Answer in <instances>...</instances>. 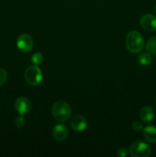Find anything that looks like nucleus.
Instances as JSON below:
<instances>
[{
    "label": "nucleus",
    "mask_w": 156,
    "mask_h": 157,
    "mask_svg": "<svg viewBox=\"0 0 156 157\" xmlns=\"http://www.w3.org/2000/svg\"><path fill=\"white\" fill-rule=\"evenodd\" d=\"M145 49L148 54L156 56V36L151 37L147 41Z\"/></svg>",
    "instance_id": "12"
},
{
    "label": "nucleus",
    "mask_w": 156,
    "mask_h": 157,
    "mask_svg": "<svg viewBox=\"0 0 156 157\" xmlns=\"http://www.w3.org/2000/svg\"><path fill=\"white\" fill-rule=\"evenodd\" d=\"M138 60H139V62L143 66H148L151 63V56L150 54L147 53H142L141 55H139V56L138 57Z\"/></svg>",
    "instance_id": "13"
},
{
    "label": "nucleus",
    "mask_w": 156,
    "mask_h": 157,
    "mask_svg": "<svg viewBox=\"0 0 156 157\" xmlns=\"http://www.w3.org/2000/svg\"><path fill=\"white\" fill-rule=\"evenodd\" d=\"M139 117L140 119L142 120L143 122L148 123L153 120L154 117V111L151 107L148 106H145V107H142L139 113Z\"/></svg>",
    "instance_id": "11"
},
{
    "label": "nucleus",
    "mask_w": 156,
    "mask_h": 157,
    "mask_svg": "<svg viewBox=\"0 0 156 157\" xmlns=\"http://www.w3.org/2000/svg\"><path fill=\"white\" fill-rule=\"evenodd\" d=\"M129 153L132 157H148L151 154V148L143 141H136L130 147Z\"/></svg>",
    "instance_id": "4"
},
{
    "label": "nucleus",
    "mask_w": 156,
    "mask_h": 157,
    "mask_svg": "<svg viewBox=\"0 0 156 157\" xmlns=\"http://www.w3.org/2000/svg\"><path fill=\"white\" fill-rule=\"evenodd\" d=\"M140 25L142 29L148 32L156 31V16L152 14H145L140 19Z\"/></svg>",
    "instance_id": "7"
},
{
    "label": "nucleus",
    "mask_w": 156,
    "mask_h": 157,
    "mask_svg": "<svg viewBox=\"0 0 156 157\" xmlns=\"http://www.w3.org/2000/svg\"><path fill=\"white\" fill-rule=\"evenodd\" d=\"M15 125L17 128H23L25 125V119L22 117V115H20L18 117L15 119Z\"/></svg>",
    "instance_id": "15"
},
{
    "label": "nucleus",
    "mask_w": 156,
    "mask_h": 157,
    "mask_svg": "<svg viewBox=\"0 0 156 157\" xmlns=\"http://www.w3.org/2000/svg\"><path fill=\"white\" fill-rule=\"evenodd\" d=\"M43 61H44V57L40 52H35L32 56V61L35 65H39L43 62Z\"/></svg>",
    "instance_id": "14"
},
{
    "label": "nucleus",
    "mask_w": 156,
    "mask_h": 157,
    "mask_svg": "<svg viewBox=\"0 0 156 157\" xmlns=\"http://www.w3.org/2000/svg\"><path fill=\"white\" fill-rule=\"evenodd\" d=\"M52 135L55 140L62 142L65 140L68 136V129L64 124H58L54 127Z\"/></svg>",
    "instance_id": "9"
},
{
    "label": "nucleus",
    "mask_w": 156,
    "mask_h": 157,
    "mask_svg": "<svg viewBox=\"0 0 156 157\" xmlns=\"http://www.w3.org/2000/svg\"><path fill=\"white\" fill-rule=\"evenodd\" d=\"M15 109L17 113L20 115H26L31 111L32 104L29 99L25 97H20L15 101Z\"/></svg>",
    "instance_id": "6"
},
{
    "label": "nucleus",
    "mask_w": 156,
    "mask_h": 157,
    "mask_svg": "<svg viewBox=\"0 0 156 157\" xmlns=\"http://www.w3.org/2000/svg\"><path fill=\"white\" fill-rule=\"evenodd\" d=\"M117 156H120V157H125V156H127L128 154V150H127L126 148H125V147H120V148H119L117 150Z\"/></svg>",
    "instance_id": "18"
},
{
    "label": "nucleus",
    "mask_w": 156,
    "mask_h": 157,
    "mask_svg": "<svg viewBox=\"0 0 156 157\" xmlns=\"http://www.w3.org/2000/svg\"><path fill=\"white\" fill-rule=\"evenodd\" d=\"M7 73L4 69L0 68V87L5 84V82L7 80Z\"/></svg>",
    "instance_id": "16"
},
{
    "label": "nucleus",
    "mask_w": 156,
    "mask_h": 157,
    "mask_svg": "<svg viewBox=\"0 0 156 157\" xmlns=\"http://www.w3.org/2000/svg\"><path fill=\"white\" fill-rule=\"evenodd\" d=\"M51 113L57 121L65 122L71 116L72 109L70 104L66 101H58L52 106Z\"/></svg>",
    "instance_id": "1"
},
{
    "label": "nucleus",
    "mask_w": 156,
    "mask_h": 157,
    "mask_svg": "<svg viewBox=\"0 0 156 157\" xmlns=\"http://www.w3.org/2000/svg\"><path fill=\"white\" fill-rule=\"evenodd\" d=\"M155 12H156V6H155Z\"/></svg>",
    "instance_id": "19"
},
{
    "label": "nucleus",
    "mask_w": 156,
    "mask_h": 157,
    "mask_svg": "<svg viewBox=\"0 0 156 157\" xmlns=\"http://www.w3.org/2000/svg\"><path fill=\"white\" fill-rule=\"evenodd\" d=\"M132 129L136 131H140V130H143V126H142V124L139 121H136L132 123Z\"/></svg>",
    "instance_id": "17"
},
{
    "label": "nucleus",
    "mask_w": 156,
    "mask_h": 157,
    "mask_svg": "<svg viewBox=\"0 0 156 157\" xmlns=\"http://www.w3.org/2000/svg\"><path fill=\"white\" fill-rule=\"evenodd\" d=\"M155 104H156V100H155Z\"/></svg>",
    "instance_id": "20"
},
{
    "label": "nucleus",
    "mask_w": 156,
    "mask_h": 157,
    "mask_svg": "<svg viewBox=\"0 0 156 157\" xmlns=\"http://www.w3.org/2000/svg\"><path fill=\"white\" fill-rule=\"evenodd\" d=\"M26 82L32 86L38 85L43 78L42 72L38 65H32L28 67L24 72Z\"/></svg>",
    "instance_id": "3"
},
{
    "label": "nucleus",
    "mask_w": 156,
    "mask_h": 157,
    "mask_svg": "<svg viewBox=\"0 0 156 157\" xmlns=\"http://www.w3.org/2000/svg\"><path fill=\"white\" fill-rule=\"evenodd\" d=\"M17 48L22 53L31 52L33 48L34 41L32 37L28 34H21L17 38Z\"/></svg>",
    "instance_id": "5"
},
{
    "label": "nucleus",
    "mask_w": 156,
    "mask_h": 157,
    "mask_svg": "<svg viewBox=\"0 0 156 157\" xmlns=\"http://www.w3.org/2000/svg\"><path fill=\"white\" fill-rule=\"evenodd\" d=\"M70 126L75 131H84L87 127V121L82 115H76L72 118L71 121H70Z\"/></svg>",
    "instance_id": "8"
},
{
    "label": "nucleus",
    "mask_w": 156,
    "mask_h": 157,
    "mask_svg": "<svg viewBox=\"0 0 156 157\" xmlns=\"http://www.w3.org/2000/svg\"><path fill=\"white\" fill-rule=\"evenodd\" d=\"M125 46L131 53H139L145 47L143 37L137 31H131L128 32L125 38Z\"/></svg>",
    "instance_id": "2"
},
{
    "label": "nucleus",
    "mask_w": 156,
    "mask_h": 157,
    "mask_svg": "<svg viewBox=\"0 0 156 157\" xmlns=\"http://www.w3.org/2000/svg\"><path fill=\"white\" fill-rule=\"evenodd\" d=\"M143 136L147 142L156 144V127L149 125L143 128Z\"/></svg>",
    "instance_id": "10"
}]
</instances>
